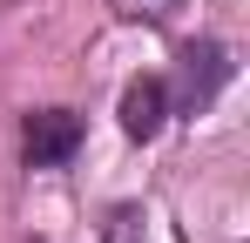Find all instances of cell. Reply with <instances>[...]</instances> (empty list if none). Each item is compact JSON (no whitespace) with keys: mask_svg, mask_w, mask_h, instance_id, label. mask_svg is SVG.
I'll use <instances>...</instances> for the list:
<instances>
[{"mask_svg":"<svg viewBox=\"0 0 250 243\" xmlns=\"http://www.w3.org/2000/svg\"><path fill=\"white\" fill-rule=\"evenodd\" d=\"M230 75H237V61H230L223 40H189V47H183V108L203 115L209 101L223 95V81H230Z\"/></svg>","mask_w":250,"mask_h":243,"instance_id":"obj_1","label":"cell"},{"mask_svg":"<svg viewBox=\"0 0 250 243\" xmlns=\"http://www.w3.org/2000/svg\"><path fill=\"white\" fill-rule=\"evenodd\" d=\"M163 122H169V88L156 75L128 81V88H122V135H128V142H156Z\"/></svg>","mask_w":250,"mask_h":243,"instance_id":"obj_3","label":"cell"},{"mask_svg":"<svg viewBox=\"0 0 250 243\" xmlns=\"http://www.w3.org/2000/svg\"><path fill=\"white\" fill-rule=\"evenodd\" d=\"M82 149V115L75 108H34L27 115V162L34 169H61Z\"/></svg>","mask_w":250,"mask_h":243,"instance_id":"obj_2","label":"cell"}]
</instances>
